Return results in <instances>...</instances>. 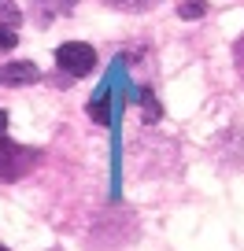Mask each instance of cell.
<instances>
[{
  "mask_svg": "<svg viewBox=\"0 0 244 251\" xmlns=\"http://www.w3.org/2000/svg\"><path fill=\"white\" fill-rule=\"evenodd\" d=\"M204 11H207L204 0H185V4H178V15H181V19H200Z\"/></svg>",
  "mask_w": 244,
  "mask_h": 251,
  "instance_id": "cell-6",
  "label": "cell"
},
{
  "mask_svg": "<svg viewBox=\"0 0 244 251\" xmlns=\"http://www.w3.org/2000/svg\"><path fill=\"white\" fill-rule=\"evenodd\" d=\"M89 115H93L100 126H108V122H111V118H108V89H104V93L96 96L93 103H89Z\"/></svg>",
  "mask_w": 244,
  "mask_h": 251,
  "instance_id": "cell-5",
  "label": "cell"
},
{
  "mask_svg": "<svg viewBox=\"0 0 244 251\" xmlns=\"http://www.w3.org/2000/svg\"><path fill=\"white\" fill-rule=\"evenodd\" d=\"M33 163V151L19 148V144H8V141H0V174L8 181H19L23 177V170Z\"/></svg>",
  "mask_w": 244,
  "mask_h": 251,
  "instance_id": "cell-2",
  "label": "cell"
},
{
  "mask_svg": "<svg viewBox=\"0 0 244 251\" xmlns=\"http://www.w3.org/2000/svg\"><path fill=\"white\" fill-rule=\"evenodd\" d=\"M55 63H59V71H67L71 78H85L96 67V52L85 41H67V45L55 48Z\"/></svg>",
  "mask_w": 244,
  "mask_h": 251,
  "instance_id": "cell-1",
  "label": "cell"
},
{
  "mask_svg": "<svg viewBox=\"0 0 244 251\" xmlns=\"http://www.w3.org/2000/svg\"><path fill=\"white\" fill-rule=\"evenodd\" d=\"M0 251H8V248H4V244H0Z\"/></svg>",
  "mask_w": 244,
  "mask_h": 251,
  "instance_id": "cell-9",
  "label": "cell"
},
{
  "mask_svg": "<svg viewBox=\"0 0 244 251\" xmlns=\"http://www.w3.org/2000/svg\"><path fill=\"white\" fill-rule=\"evenodd\" d=\"M19 45V33H15V26L11 23H0V48L8 52V48H15Z\"/></svg>",
  "mask_w": 244,
  "mask_h": 251,
  "instance_id": "cell-7",
  "label": "cell"
},
{
  "mask_svg": "<svg viewBox=\"0 0 244 251\" xmlns=\"http://www.w3.org/2000/svg\"><path fill=\"white\" fill-rule=\"evenodd\" d=\"M37 78H41V71H37V63H30V59H11L0 67V81L4 85H30Z\"/></svg>",
  "mask_w": 244,
  "mask_h": 251,
  "instance_id": "cell-3",
  "label": "cell"
},
{
  "mask_svg": "<svg viewBox=\"0 0 244 251\" xmlns=\"http://www.w3.org/2000/svg\"><path fill=\"white\" fill-rule=\"evenodd\" d=\"M41 8V19H52V15H59V11H71V4L74 0H33Z\"/></svg>",
  "mask_w": 244,
  "mask_h": 251,
  "instance_id": "cell-4",
  "label": "cell"
},
{
  "mask_svg": "<svg viewBox=\"0 0 244 251\" xmlns=\"http://www.w3.org/2000/svg\"><path fill=\"white\" fill-rule=\"evenodd\" d=\"M8 129V111H0V133Z\"/></svg>",
  "mask_w": 244,
  "mask_h": 251,
  "instance_id": "cell-8",
  "label": "cell"
}]
</instances>
